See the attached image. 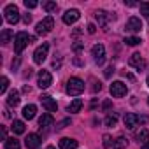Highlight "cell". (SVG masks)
<instances>
[{"instance_id":"obj_1","label":"cell","mask_w":149,"mask_h":149,"mask_svg":"<svg viewBox=\"0 0 149 149\" xmlns=\"http://www.w3.org/2000/svg\"><path fill=\"white\" fill-rule=\"evenodd\" d=\"M35 40V37L33 35H28L26 32H19V33H16L14 35V51L19 54L30 42H33Z\"/></svg>"},{"instance_id":"obj_2","label":"cell","mask_w":149,"mask_h":149,"mask_svg":"<svg viewBox=\"0 0 149 149\" xmlns=\"http://www.w3.org/2000/svg\"><path fill=\"white\" fill-rule=\"evenodd\" d=\"M67 95H70V97H77V95H81L83 91H84V81L83 79H79V77H70L68 79V83H67Z\"/></svg>"},{"instance_id":"obj_3","label":"cell","mask_w":149,"mask_h":149,"mask_svg":"<svg viewBox=\"0 0 149 149\" xmlns=\"http://www.w3.org/2000/svg\"><path fill=\"white\" fill-rule=\"evenodd\" d=\"M53 28H54V19H53L51 16H47V18H44L42 21L37 23L35 32H37V35H47Z\"/></svg>"},{"instance_id":"obj_4","label":"cell","mask_w":149,"mask_h":149,"mask_svg":"<svg viewBox=\"0 0 149 149\" xmlns=\"http://www.w3.org/2000/svg\"><path fill=\"white\" fill-rule=\"evenodd\" d=\"M4 14H6V21H7V23H11V25H16V23L19 21V9H18L14 4L6 6Z\"/></svg>"},{"instance_id":"obj_5","label":"cell","mask_w":149,"mask_h":149,"mask_svg":"<svg viewBox=\"0 0 149 149\" xmlns=\"http://www.w3.org/2000/svg\"><path fill=\"white\" fill-rule=\"evenodd\" d=\"M47 51H49V44H47V42L40 44V46L35 49V53H33V61H35L37 65H42V63L46 61V58H47Z\"/></svg>"},{"instance_id":"obj_6","label":"cell","mask_w":149,"mask_h":149,"mask_svg":"<svg viewBox=\"0 0 149 149\" xmlns=\"http://www.w3.org/2000/svg\"><path fill=\"white\" fill-rule=\"evenodd\" d=\"M51 83H53L51 72H49V70H40V72H39V76H37V84H39V88L46 90V88L51 86Z\"/></svg>"},{"instance_id":"obj_7","label":"cell","mask_w":149,"mask_h":149,"mask_svg":"<svg viewBox=\"0 0 149 149\" xmlns=\"http://www.w3.org/2000/svg\"><path fill=\"white\" fill-rule=\"evenodd\" d=\"M126 93H128V88H126V84H125L123 81H114V83L111 84V95H112V97L121 98V97H125Z\"/></svg>"},{"instance_id":"obj_8","label":"cell","mask_w":149,"mask_h":149,"mask_svg":"<svg viewBox=\"0 0 149 149\" xmlns=\"http://www.w3.org/2000/svg\"><path fill=\"white\" fill-rule=\"evenodd\" d=\"M91 54H93V60L97 65H104L105 61V47L104 44H95L93 49H91Z\"/></svg>"},{"instance_id":"obj_9","label":"cell","mask_w":149,"mask_h":149,"mask_svg":"<svg viewBox=\"0 0 149 149\" xmlns=\"http://www.w3.org/2000/svg\"><path fill=\"white\" fill-rule=\"evenodd\" d=\"M130 67H133V68H137L139 72H142L144 68H146V61H144V58L139 54V53H133L132 56H130Z\"/></svg>"},{"instance_id":"obj_10","label":"cell","mask_w":149,"mask_h":149,"mask_svg":"<svg viewBox=\"0 0 149 149\" xmlns=\"http://www.w3.org/2000/svg\"><path fill=\"white\" fill-rule=\"evenodd\" d=\"M126 32H132V33H137V32H140L142 30V21L139 19V18H135V16H132L128 21H126Z\"/></svg>"},{"instance_id":"obj_11","label":"cell","mask_w":149,"mask_h":149,"mask_svg":"<svg viewBox=\"0 0 149 149\" xmlns=\"http://www.w3.org/2000/svg\"><path fill=\"white\" fill-rule=\"evenodd\" d=\"M79 18H81V13H79L77 9H68V11L63 14V23H65V25H72V23H76Z\"/></svg>"},{"instance_id":"obj_12","label":"cell","mask_w":149,"mask_h":149,"mask_svg":"<svg viewBox=\"0 0 149 149\" xmlns=\"http://www.w3.org/2000/svg\"><path fill=\"white\" fill-rule=\"evenodd\" d=\"M40 102H42V105L46 107L47 112H56V111H58V104H56L49 95H42V97H40Z\"/></svg>"},{"instance_id":"obj_13","label":"cell","mask_w":149,"mask_h":149,"mask_svg":"<svg viewBox=\"0 0 149 149\" xmlns=\"http://www.w3.org/2000/svg\"><path fill=\"white\" fill-rule=\"evenodd\" d=\"M139 123H140V116H139V114L128 112V114L125 116V126H126L128 130H133V128H135Z\"/></svg>"},{"instance_id":"obj_14","label":"cell","mask_w":149,"mask_h":149,"mask_svg":"<svg viewBox=\"0 0 149 149\" xmlns=\"http://www.w3.org/2000/svg\"><path fill=\"white\" fill-rule=\"evenodd\" d=\"M25 144H26L28 149H39V146H40V137H39L37 133H28Z\"/></svg>"},{"instance_id":"obj_15","label":"cell","mask_w":149,"mask_h":149,"mask_svg":"<svg viewBox=\"0 0 149 149\" xmlns=\"http://www.w3.org/2000/svg\"><path fill=\"white\" fill-rule=\"evenodd\" d=\"M95 18H97V21H98V25H100L104 30H107V23H109L111 16H109L105 11H97V13H95Z\"/></svg>"},{"instance_id":"obj_16","label":"cell","mask_w":149,"mask_h":149,"mask_svg":"<svg viewBox=\"0 0 149 149\" xmlns=\"http://www.w3.org/2000/svg\"><path fill=\"white\" fill-rule=\"evenodd\" d=\"M79 142L76 139H68V137H63L60 140V149H77Z\"/></svg>"},{"instance_id":"obj_17","label":"cell","mask_w":149,"mask_h":149,"mask_svg":"<svg viewBox=\"0 0 149 149\" xmlns=\"http://www.w3.org/2000/svg\"><path fill=\"white\" fill-rule=\"evenodd\" d=\"M35 112H37V107L33 105V104H28V105H25L23 107V118L25 119H33L35 118Z\"/></svg>"},{"instance_id":"obj_18","label":"cell","mask_w":149,"mask_h":149,"mask_svg":"<svg viewBox=\"0 0 149 149\" xmlns=\"http://www.w3.org/2000/svg\"><path fill=\"white\" fill-rule=\"evenodd\" d=\"M53 116H51V112H46V114H42L40 118H39V126L40 128H47V126H51L53 125Z\"/></svg>"},{"instance_id":"obj_19","label":"cell","mask_w":149,"mask_h":149,"mask_svg":"<svg viewBox=\"0 0 149 149\" xmlns=\"http://www.w3.org/2000/svg\"><path fill=\"white\" fill-rule=\"evenodd\" d=\"M19 100H21V98H19V93H18L16 90H13V91L7 95V105H9V107H16V105L19 104Z\"/></svg>"},{"instance_id":"obj_20","label":"cell","mask_w":149,"mask_h":149,"mask_svg":"<svg viewBox=\"0 0 149 149\" xmlns=\"http://www.w3.org/2000/svg\"><path fill=\"white\" fill-rule=\"evenodd\" d=\"M81 107H83V100H81V98H76V100L70 102V105L67 107V111H68V112H79Z\"/></svg>"},{"instance_id":"obj_21","label":"cell","mask_w":149,"mask_h":149,"mask_svg":"<svg viewBox=\"0 0 149 149\" xmlns=\"http://www.w3.org/2000/svg\"><path fill=\"white\" fill-rule=\"evenodd\" d=\"M11 128H13V132H14L16 135H21V133H25V123H23V121H19V119H14Z\"/></svg>"},{"instance_id":"obj_22","label":"cell","mask_w":149,"mask_h":149,"mask_svg":"<svg viewBox=\"0 0 149 149\" xmlns=\"http://www.w3.org/2000/svg\"><path fill=\"white\" fill-rule=\"evenodd\" d=\"M11 37H13V30L4 28V30H2V33H0V42L6 46V44H9V42H11Z\"/></svg>"},{"instance_id":"obj_23","label":"cell","mask_w":149,"mask_h":149,"mask_svg":"<svg viewBox=\"0 0 149 149\" xmlns=\"http://www.w3.org/2000/svg\"><path fill=\"white\" fill-rule=\"evenodd\" d=\"M135 139H137L139 142H147V140H149V130H147V128H142L140 132L135 133Z\"/></svg>"},{"instance_id":"obj_24","label":"cell","mask_w":149,"mask_h":149,"mask_svg":"<svg viewBox=\"0 0 149 149\" xmlns=\"http://www.w3.org/2000/svg\"><path fill=\"white\" fill-rule=\"evenodd\" d=\"M128 146V140L125 139V137H118V139H114V149H125Z\"/></svg>"},{"instance_id":"obj_25","label":"cell","mask_w":149,"mask_h":149,"mask_svg":"<svg viewBox=\"0 0 149 149\" xmlns=\"http://www.w3.org/2000/svg\"><path fill=\"white\" fill-rule=\"evenodd\" d=\"M21 146H19V140H16L14 137H11V139H7L6 140V149H19Z\"/></svg>"},{"instance_id":"obj_26","label":"cell","mask_w":149,"mask_h":149,"mask_svg":"<svg viewBox=\"0 0 149 149\" xmlns=\"http://www.w3.org/2000/svg\"><path fill=\"white\" fill-rule=\"evenodd\" d=\"M139 9H140V14H142L146 19H149V2H142V4H139Z\"/></svg>"},{"instance_id":"obj_27","label":"cell","mask_w":149,"mask_h":149,"mask_svg":"<svg viewBox=\"0 0 149 149\" xmlns=\"http://www.w3.org/2000/svg\"><path fill=\"white\" fill-rule=\"evenodd\" d=\"M104 147L105 149H114V139L111 135H104Z\"/></svg>"},{"instance_id":"obj_28","label":"cell","mask_w":149,"mask_h":149,"mask_svg":"<svg viewBox=\"0 0 149 149\" xmlns=\"http://www.w3.org/2000/svg\"><path fill=\"white\" fill-rule=\"evenodd\" d=\"M140 42H142V40H140L139 37H126V39H125V44H126V46H139Z\"/></svg>"},{"instance_id":"obj_29","label":"cell","mask_w":149,"mask_h":149,"mask_svg":"<svg viewBox=\"0 0 149 149\" xmlns=\"http://www.w3.org/2000/svg\"><path fill=\"white\" fill-rule=\"evenodd\" d=\"M105 126H116V123H118V116H112V114H109L107 118H105Z\"/></svg>"},{"instance_id":"obj_30","label":"cell","mask_w":149,"mask_h":149,"mask_svg":"<svg viewBox=\"0 0 149 149\" xmlns=\"http://www.w3.org/2000/svg\"><path fill=\"white\" fill-rule=\"evenodd\" d=\"M42 7H44L47 13H53V11H56V9H58L56 2H44V4H42Z\"/></svg>"},{"instance_id":"obj_31","label":"cell","mask_w":149,"mask_h":149,"mask_svg":"<svg viewBox=\"0 0 149 149\" xmlns=\"http://www.w3.org/2000/svg\"><path fill=\"white\" fill-rule=\"evenodd\" d=\"M9 88V79L7 77H2V84H0V93H6Z\"/></svg>"},{"instance_id":"obj_32","label":"cell","mask_w":149,"mask_h":149,"mask_svg":"<svg viewBox=\"0 0 149 149\" xmlns=\"http://www.w3.org/2000/svg\"><path fill=\"white\" fill-rule=\"evenodd\" d=\"M37 6H39V4L35 2V0H25V7H26V9H35Z\"/></svg>"},{"instance_id":"obj_33","label":"cell","mask_w":149,"mask_h":149,"mask_svg":"<svg viewBox=\"0 0 149 149\" xmlns=\"http://www.w3.org/2000/svg\"><path fill=\"white\" fill-rule=\"evenodd\" d=\"M83 47H84V44H83V42H76V44H74V46H72V49H74V51H76V53H79V51H83Z\"/></svg>"},{"instance_id":"obj_34","label":"cell","mask_w":149,"mask_h":149,"mask_svg":"<svg viewBox=\"0 0 149 149\" xmlns=\"http://www.w3.org/2000/svg\"><path fill=\"white\" fill-rule=\"evenodd\" d=\"M86 28H88V33H95V32H97V26H95L93 23H90Z\"/></svg>"},{"instance_id":"obj_35","label":"cell","mask_w":149,"mask_h":149,"mask_svg":"<svg viewBox=\"0 0 149 149\" xmlns=\"http://www.w3.org/2000/svg\"><path fill=\"white\" fill-rule=\"evenodd\" d=\"M111 107H112V104H111V100H105V102H104V105H102V109H104V111H109Z\"/></svg>"},{"instance_id":"obj_36","label":"cell","mask_w":149,"mask_h":149,"mask_svg":"<svg viewBox=\"0 0 149 149\" xmlns=\"http://www.w3.org/2000/svg\"><path fill=\"white\" fill-rule=\"evenodd\" d=\"M112 74H114V67L111 65V67H109V68L105 70V77H111V76H112Z\"/></svg>"},{"instance_id":"obj_37","label":"cell","mask_w":149,"mask_h":149,"mask_svg":"<svg viewBox=\"0 0 149 149\" xmlns=\"http://www.w3.org/2000/svg\"><path fill=\"white\" fill-rule=\"evenodd\" d=\"M68 123H70V119H63V121H61V123L58 125V128H65V126H67Z\"/></svg>"},{"instance_id":"obj_38","label":"cell","mask_w":149,"mask_h":149,"mask_svg":"<svg viewBox=\"0 0 149 149\" xmlns=\"http://www.w3.org/2000/svg\"><path fill=\"white\" fill-rule=\"evenodd\" d=\"M23 21H25V23L28 25V23L32 21V16H30V14H25V16H23Z\"/></svg>"},{"instance_id":"obj_39","label":"cell","mask_w":149,"mask_h":149,"mask_svg":"<svg viewBox=\"0 0 149 149\" xmlns=\"http://www.w3.org/2000/svg\"><path fill=\"white\" fill-rule=\"evenodd\" d=\"M102 90V86H100V83H95V86H93V91L97 93V91H100Z\"/></svg>"},{"instance_id":"obj_40","label":"cell","mask_w":149,"mask_h":149,"mask_svg":"<svg viewBox=\"0 0 149 149\" xmlns=\"http://www.w3.org/2000/svg\"><path fill=\"white\" fill-rule=\"evenodd\" d=\"M60 65H61V61H60V60H54V61H53V67H54V68H58Z\"/></svg>"},{"instance_id":"obj_41","label":"cell","mask_w":149,"mask_h":149,"mask_svg":"<svg viewBox=\"0 0 149 149\" xmlns=\"http://www.w3.org/2000/svg\"><path fill=\"white\" fill-rule=\"evenodd\" d=\"M125 4H126V6H128V7H133V6H137V4H135V2H132V0H128V2H126V0H125Z\"/></svg>"},{"instance_id":"obj_42","label":"cell","mask_w":149,"mask_h":149,"mask_svg":"<svg viewBox=\"0 0 149 149\" xmlns=\"http://www.w3.org/2000/svg\"><path fill=\"white\" fill-rule=\"evenodd\" d=\"M140 123H147V118L146 116H140Z\"/></svg>"},{"instance_id":"obj_43","label":"cell","mask_w":149,"mask_h":149,"mask_svg":"<svg viewBox=\"0 0 149 149\" xmlns=\"http://www.w3.org/2000/svg\"><path fill=\"white\" fill-rule=\"evenodd\" d=\"M142 149H149V140H147V142H146V144L142 146Z\"/></svg>"},{"instance_id":"obj_44","label":"cell","mask_w":149,"mask_h":149,"mask_svg":"<svg viewBox=\"0 0 149 149\" xmlns=\"http://www.w3.org/2000/svg\"><path fill=\"white\" fill-rule=\"evenodd\" d=\"M46 149H56V147H53V146H47V147H46Z\"/></svg>"},{"instance_id":"obj_45","label":"cell","mask_w":149,"mask_h":149,"mask_svg":"<svg viewBox=\"0 0 149 149\" xmlns=\"http://www.w3.org/2000/svg\"><path fill=\"white\" fill-rule=\"evenodd\" d=\"M147 86H149V76H147Z\"/></svg>"},{"instance_id":"obj_46","label":"cell","mask_w":149,"mask_h":149,"mask_svg":"<svg viewBox=\"0 0 149 149\" xmlns=\"http://www.w3.org/2000/svg\"><path fill=\"white\" fill-rule=\"evenodd\" d=\"M147 104H149V98H147Z\"/></svg>"}]
</instances>
